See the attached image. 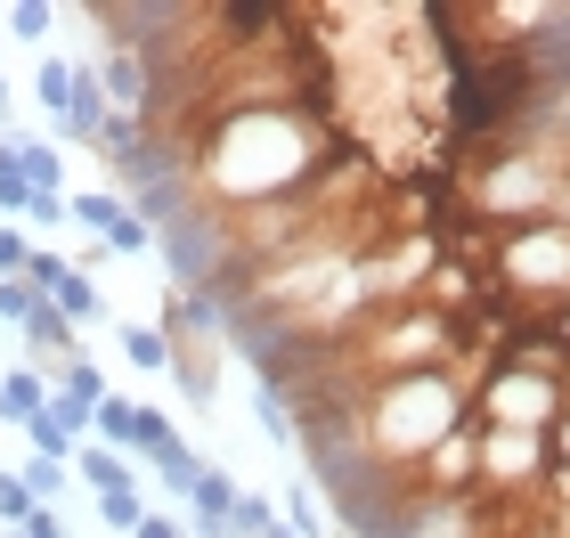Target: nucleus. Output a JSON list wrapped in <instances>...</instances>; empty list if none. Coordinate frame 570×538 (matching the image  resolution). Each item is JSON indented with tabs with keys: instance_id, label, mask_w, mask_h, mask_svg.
Wrapping results in <instances>:
<instances>
[{
	"instance_id": "12",
	"label": "nucleus",
	"mask_w": 570,
	"mask_h": 538,
	"mask_svg": "<svg viewBox=\"0 0 570 538\" xmlns=\"http://www.w3.org/2000/svg\"><path fill=\"white\" fill-rule=\"evenodd\" d=\"M33 490H24V473H0V530H24V522H33Z\"/></svg>"
},
{
	"instance_id": "6",
	"label": "nucleus",
	"mask_w": 570,
	"mask_h": 538,
	"mask_svg": "<svg viewBox=\"0 0 570 538\" xmlns=\"http://www.w3.org/2000/svg\"><path fill=\"white\" fill-rule=\"evenodd\" d=\"M9 156H17V172H24V188H41V196H58V147L49 139H9Z\"/></svg>"
},
{
	"instance_id": "5",
	"label": "nucleus",
	"mask_w": 570,
	"mask_h": 538,
	"mask_svg": "<svg viewBox=\"0 0 570 538\" xmlns=\"http://www.w3.org/2000/svg\"><path fill=\"white\" fill-rule=\"evenodd\" d=\"M115 343H122V359H131V368H147V375H164V368H171V343H164V326H139V319H122V326H115Z\"/></svg>"
},
{
	"instance_id": "16",
	"label": "nucleus",
	"mask_w": 570,
	"mask_h": 538,
	"mask_svg": "<svg viewBox=\"0 0 570 538\" xmlns=\"http://www.w3.org/2000/svg\"><path fill=\"white\" fill-rule=\"evenodd\" d=\"M24 204H33V188H24V172H17V156H9V147H0V213H24Z\"/></svg>"
},
{
	"instance_id": "11",
	"label": "nucleus",
	"mask_w": 570,
	"mask_h": 538,
	"mask_svg": "<svg viewBox=\"0 0 570 538\" xmlns=\"http://www.w3.org/2000/svg\"><path fill=\"white\" fill-rule=\"evenodd\" d=\"M66 213L82 221V228H98V237H107V228H115L122 213H131V204H122V196H66Z\"/></svg>"
},
{
	"instance_id": "9",
	"label": "nucleus",
	"mask_w": 570,
	"mask_h": 538,
	"mask_svg": "<svg viewBox=\"0 0 570 538\" xmlns=\"http://www.w3.org/2000/svg\"><path fill=\"white\" fill-rule=\"evenodd\" d=\"M49 383H58L66 400H82V408H98V400H107V375H98L90 359H66V368H49Z\"/></svg>"
},
{
	"instance_id": "20",
	"label": "nucleus",
	"mask_w": 570,
	"mask_h": 538,
	"mask_svg": "<svg viewBox=\"0 0 570 538\" xmlns=\"http://www.w3.org/2000/svg\"><path fill=\"white\" fill-rule=\"evenodd\" d=\"M24 538H73L58 515H49V506H33V522H24Z\"/></svg>"
},
{
	"instance_id": "7",
	"label": "nucleus",
	"mask_w": 570,
	"mask_h": 538,
	"mask_svg": "<svg viewBox=\"0 0 570 538\" xmlns=\"http://www.w3.org/2000/svg\"><path fill=\"white\" fill-rule=\"evenodd\" d=\"M73 82H82V66H73V58H49V66L33 74V98H41L49 115H66V107H73Z\"/></svg>"
},
{
	"instance_id": "14",
	"label": "nucleus",
	"mask_w": 570,
	"mask_h": 538,
	"mask_svg": "<svg viewBox=\"0 0 570 538\" xmlns=\"http://www.w3.org/2000/svg\"><path fill=\"white\" fill-rule=\"evenodd\" d=\"M17 473H24V490H33L41 506H49V498H58V490H66V466H58V457H24V466H17Z\"/></svg>"
},
{
	"instance_id": "17",
	"label": "nucleus",
	"mask_w": 570,
	"mask_h": 538,
	"mask_svg": "<svg viewBox=\"0 0 570 538\" xmlns=\"http://www.w3.org/2000/svg\"><path fill=\"white\" fill-rule=\"evenodd\" d=\"M24 262H33V245H24L17 228H0V277H24Z\"/></svg>"
},
{
	"instance_id": "22",
	"label": "nucleus",
	"mask_w": 570,
	"mask_h": 538,
	"mask_svg": "<svg viewBox=\"0 0 570 538\" xmlns=\"http://www.w3.org/2000/svg\"><path fill=\"white\" fill-rule=\"evenodd\" d=\"M269 538H294V530H285V522H277V530H269Z\"/></svg>"
},
{
	"instance_id": "18",
	"label": "nucleus",
	"mask_w": 570,
	"mask_h": 538,
	"mask_svg": "<svg viewBox=\"0 0 570 538\" xmlns=\"http://www.w3.org/2000/svg\"><path fill=\"white\" fill-rule=\"evenodd\" d=\"M24 221H41V228H58V221H73V213H66V196H41V188H33V204H24Z\"/></svg>"
},
{
	"instance_id": "4",
	"label": "nucleus",
	"mask_w": 570,
	"mask_h": 538,
	"mask_svg": "<svg viewBox=\"0 0 570 538\" xmlns=\"http://www.w3.org/2000/svg\"><path fill=\"white\" fill-rule=\"evenodd\" d=\"M73 473H82L98 498H107V490H139V481H131V466H122V449H98V441H82V457H73Z\"/></svg>"
},
{
	"instance_id": "23",
	"label": "nucleus",
	"mask_w": 570,
	"mask_h": 538,
	"mask_svg": "<svg viewBox=\"0 0 570 538\" xmlns=\"http://www.w3.org/2000/svg\"><path fill=\"white\" fill-rule=\"evenodd\" d=\"M0 538H24V530H0Z\"/></svg>"
},
{
	"instance_id": "2",
	"label": "nucleus",
	"mask_w": 570,
	"mask_h": 538,
	"mask_svg": "<svg viewBox=\"0 0 570 538\" xmlns=\"http://www.w3.org/2000/svg\"><path fill=\"white\" fill-rule=\"evenodd\" d=\"M49 392H58V383H49L41 368H9V375H0V424H33L41 417V408H49Z\"/></svg>"
},
{
	"instance_id": "13",
	"label": "nucleus",
	"mask_w": 570,
	"mask_h": 538,
	"mask_svg": "<svg viewBox=\"0 0 570 538\" xmlns=\"http://www.w3.org/2000/svg\"><path fill=\"white\" fill-rule=\"evenodd\" d=\"M33 302H41L33 277H0V326H24V319H33Z\"/></svg>"
},
{
	"instance_id": "21",
	"label": "nucleus",
	"mask_w": 570,
	"mask_h": 538,
	"mask_svg": "<svg viewBox=\"0 0 570 538\" xmlns=\"http://www.w3.org/2000/svg\"><path fill=\"white\" fill-rule=\"evenodd\" d=\"M9 107H17V98H9V74H0V123H9Z\"/></svg>"
},
{
	"instance_id": "3",
	"label": "nucleus",
	"mask_w": 570,
	"mask_h": 538,
	"mask_svg": "<svg viewBox=\"0 0 570 538\" xmlns=\"http://www.w3.org/2000/svg\"><path fill=\"white\" fill-rule=\"evenodd\" d=\"M49 302H58V319H66V326H98V319H107V294H98V286H90V277L73 270V262L58 270V286H49Z\"/></svg>"
},
{
	"instance_id": "1",
	"label": "nucleus",
	"mask_w": 570,
	"mask_h": 538,
	"mask_svg": "<svg viewBox=\"0 0 570 538\" xmlns=\"http://www.w3.org/2000/svg\"><path fill=\"white\" fill-rule=\"evenodd\" d=\"M562 408H570V383L530 375V368H489V383L464 400V417H473V424H498V432H538V441H554Z\"/></svg>"
},
{
	"instance_id": "19",
	"label": "nucleus",
	"mask_w": 570,
	"mask_h": 538,
	"mask_svg": "<svg viewBox=\"0 0 570 538\" xmlns=\"http://www.w3.org/2000/svg\"><path fill=\"white\" fill-rule=\"evenodd\" d=\"M131 538H188V522H171V515H155V506H147V522Z\"/></svg>"
},
{
	"instance_id": "10",
	"label": "nucleus",
	"mask_w": 570,
	"mask_h": 538,
	"mask_svg": "<svg viewBox=\"0 0 570 538\" xmlns=\"http://www.w3.org/2000/svg\"><path fill=\"white\" fill-rule=\"evenodd\" d=\"M98 522H107V530H139L147 522V490H107V498H98Z\"/></svg>"
},
{
	"instance_id": "15",
	"label": "nucleus",
	"mask_w": 570,
	"mask_h": 538,
	"mask_svg": "<svg viewBox=\"0 0 570 538\" xmlns=\"http://www.w3.org/2000/svg\"><path fill=\"white\" fill-rule=\"evenodd\" d=\"M49 25H58V9H49V0H17V9H9V33H17V41H41Z\"/></svg>"
},
{
	"instance_id": "8",
	"label": "nucleus",
	"mask_w": 570,
	"mask_h": 538,
	"mask_svg": "<svg viewBox=\"0 0 570 538\" xmlns=\"http://www.w3.org/2000/svg\"><path fill=\"white\" fill-rule=\"evenodd\" d=\"M155 481H164L171 498H188L196 481H204V457H196L188 441H179V449H164V457H155Z\"/></svg>"
}]
</instances>
